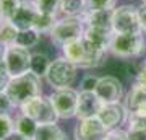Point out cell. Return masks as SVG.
I'll return each mask as SVG.
<instances>
[{"label":"cell","instance_id":"41","mask_svg":"<svg viewBox=\"0 0 146 140\" xmlns=\"http://www.w3.org/2000/svg\"><path fill=\"white\" fill-rule=\"evenodd\" d=\"M143 3H146V0H143Z\"/></svg>","mask_w":146,"mask_h":140},{"label":"cell","instance_id":"7","mask_svg":"<svg viewBox=\"0 0 146 140\" xmlns=\"http://www.w3.org/2000/svg\"><path fill=\"white\" fill-rule=\"evenodd\" d=\"M49 98H50L54 108H55V113H57L58 119H72V117H76L80 93L75 88L67 86V88L54 90V93Z\"/></svg>","mask_w":146,"mask_h":140},{"label":"cell","instance_id":"26","mask_svg":"<svg viewBox=\"0 0 146 140\" xmlns=\"http://www.w3.org/2000/svg\"><path fill=\"white\" fill-rule=\"evenodd\" d=\"M33 2L36 3V7L39 8L41 13L57 16L58 10H60V0H33Z\"/></svg>","mask_w":146,"mask_h":140},{"label":"cell","instance_id":"24","mask_svg":"<svg viewBox=\"0 0 146 140\" xmlns=\"http://www.w3.org/2000/svg\"><path fill=\"white\" fill-rule=\"evenodd\" d=\"M55 23H57L55 15H47V13H41L39 11V15L36 18V23H34V29L39 31L41 34L42 33H50Z\"/></svg>","mask_w":146,"mask_h":140},{"label":"cell","instance_id":"31","mask_svg":"<svg viewBox=\"0 0 146 140\" xmlns=\"http://www.w3.org/2000/svg\"><path fill=\"white\" fill-rule=\"evenodd\" d=\"M98 82H99V77L89 73V75L83 77V80L80 83V88H81V91H94L96 86H98Z\"/></svg>","mask_w":146,"mask_h":140},{"label":"cell","instance_id":"6","mask_svg":"<svg viewBox=\"0 0 146 140\" xmlns=\"http://www.w3.org/2000/svg\"><path fill=\"white\" fill-rule=\"evenodd\" d=\"M23 114L29 116L31 119H34L37 124H46V122H57L58 116L55 113L52 101L49 96H36V98L26 101L25 104L20 106Z\"/></svg>","mask_w":146,"mask_h":140},{"label":"cell","instance_id":"13","mask_svg":"<svg viewBox=\"0 0 146 140\" xmlns=\"http://www.w3.org/2000/svg\"><path fill=\"white\" fill-rule=\"evenodd\" d=\"M107 129L101 122L99 117L81 119L75 127V139L76 140H102Z\"/></svg>","mask_w":146,"mask_h":140},{"label":"cell","instance_id":"22","mask_svg":"<svg viewBox=\"0 0 146 140\" xmlns=\"http://www.w3.org/2000/svg\"><path fill=\"white\" fill-rule=\"evenodd\" d=\"M39 38H41V33L36 31L34 28H31V29H25V31L18 33V38H16L15 44L29 49V47H34L37 42H39Z\"/></svg>","mask_w":146,"mask_h":140},{"label":"cell","instance_id":"4","mask_svg":"<svg viewBox=\"0 0 146 140\" xmlns=\"http://www.w3.org/2000/svg\"><path fill=\"white\" fill-rule=\"evenodd\" d=\"M84 21L81 20V16H67L62 20H57V23L54 25L50 34V39L55 46L63 47L67 42H72L75 39L83 38L84 34Z\"/></svg>","mask_w":146,"mask_h":140},{"label":"cell","instance_id":"12","mask_svg":"<svg viewBox=\"0 0 146 140\" xmlns=\"http://www.w3.org/2000/svg\"><path fill=\"white\" fill-rule=\"evenodd\" d=\"M37 15H39V8L36 7L34 2H31V0H21L18 10L15 11V15L11 16L8 21L15 26L18 31H25V29L34 28Z\"/></svg>","mask_w":146,"mask_h":140},{"label":"cell","instance_id":"20","mask_svg":"<svg viewBox=\"0 0 146 140\" xmlns=\"http://www.w3.org/2000/svg\"><path fill=\"white\" fill-rule=\"evenodd\" d=\"M60 11L67 16H81L86 11L84 0H60Z\"/></svg>","mask_w":146,"mask_h":140},{"label":"cell","instance_id":"34","mask_svg":"<svg viewBox=\"0 0 146 140\" xmlns=\"http://www.w3.org/2000/svg\"><path fill=\"white\" fill-rule=\"evenodd\" d=\"M138 15H140V26H141V33L146 34V3L138 8Z\"/></svg>","mask_w":146,"mask_h":140},{"label":"cell","instance_id":"29","mask_svg":"<svg viewBox=\"0 0 146 140\" xmlns=\"http://www.w3.org/2000/svg\"><path fill=\"white\" fill-rule=\"evenodd\" d=\"M86 10H114L117 0H84Z\"/></svg>","mask_w":146,"mask_h":140},{"label":"cell","instance_id":"28","mask_svg":"<svg viewBox=\"0 0 146 140\" xmlns=\"http://www.w3.org/2000/svg\"><path fill=\"white\" fill-rule=\"evenodd\" d=\"M21 0H0V10L5 20H10L15 15V11L18 10Z\"/></svg>","mask_w":146,"mask_h":140},{"label":"cell","instance_id":"9","mask_svg":"<svg viewBox=\"0 0 146 140\" xmlns=\"http://www.w3.org/2000/svg\"><path fill=\"white\" fill-rule=\"evenodd\" d=\"M31 52L28 51L26 47H21L18 44H11L7 46V52H5V60L7 68L10 72L11 77H18L23 73L29 72L31 68Z\"/></svg>","mask_w":146,"mask_h":140},{"label":"cell","instance_id":"38","mask_svg":"<svg viewBox=\"0 0 146 140\" xmlns=\"http://www.w3.org/2000/svg\"><path fill=\"white\" fill-rule=\"evenodd\" d=\"M133 113H136V114H141V116H146V101L145 103H141L138 108L133 111Z\"/></svg>","mask_w":146,"mask_h":140},{"label":"cell","instance_id":"39","mask_svg":"<svg viewBox=\"0 0 146 140\" xmlns=\"http://www.w3.org/2000/svg\"><path fill=\"white\" fill-rule=\"evenodd\" d=\"M5 52H7V46L2 42V39H0V60H3V57H5Z\"/></svg>","mask_w":146,"mask_h":140},{"label":"cell","instance_id":"1","mask_svg":"<svg viewBox=\"0 0 146 140\" xmlns=\"http://www.w3.org/2000/svg\"><path fill=\"white\" fill-rule=\"evenodd\" d=\"M63 57H67L70 62H73L80 68H93L99 67L104 60L106 52L101 49H96L93 44H89L84 38L75 39L72 42H67L62 47Z\"/></svg>","mask_w":146,"mask_h":140},{"label":"cell","instance_id":"14","mask_svg":"<svg viewBox=\"0 0 146 140\" xmlns=\"http://www.w3.org/2000/svg\"><path fill=\"white\" fill-rule=\"evenodd\" d=\"M102 101L96 94V91H80L78 98V111H76V117L78 121L81 119H89V117H98L101 108H102Z\"/></svg>","mask_w":146,"mask_h":140},{"label":"cell","instance_id":"2","mask_svg":"<svg viewBox=\"0 0 146 140\" xmlns=\"http://www.w3.org/2000/svg\"><path fill=\"white\" fill-rule=\"evenodd\" d=\"M41 90H42L41 77H37L36 73H33L29 70L23 75L11 77L8 88H7V94L13 101L15 108H20L21 104H25L26 101L39 96Z\"/></svg>","mask_w":146,"mask_h":140},{"label":"cell","instance_id":"27","mask_svg":"<svg viewBox=\"0 0 146 140\" xmlns=\"http://www.w3.org/2000/svg\"><path fill=\"white\" fill-rule=\"evenodd\" d=\"M128 130H145L146 129V116L136 114L133 111L128 113V119H127Z\"/></svg>","mask_w":146,"mask_h":140},{"label":"cell","instance_id":"21","mask_svg":"<svg viewBox=\"0 0 146 140\" xmlns=\"http://www.w3.org/2000/svg\"><path fill=\"white\" fill-rule=\"evenodd\" d=\"M50 62L52 60H49L47 59L46 54H41V52H36V54H33L31 56V70L33 73H36L37 77H46L47 75V70L50 67Z\"/></svg>","mask_w":146,"mask_h":140},{"label":"cell","instance_id":"11","mask_svg":"<svg viewBox=\"0 0 146 140\" xmlns=\"http://www.w3.org/2000/svg\"><path fill=\"white\" fill-rule=\"evenodd\" d=\"M96 94L101 98V101L104 104L109 103H120V99L123 96V86L117 77L112 75H106V77H99L98 86H96Z\"/></svg>","mask_w":146,"mask_h":140},{"label":"cell","instance_id":"32","mask_svg":"<svg viewBox=\"0 0 146 140\" xmlns=\"http://www.w3.org/2000/svg\"><path fill=\"white\" fill-rule=\"evenodd\" d=\"M102 140H128V130H123V129H112V130H107L106 135L102 137Z\"/></svg>","mask_w":146,"mask_h":140},{"label":"cell","instance_id":"16","mask_svg":"<svg viewBox=\"0 0 146 140\" xmlns=\"http://www.w3.org/2000/svg\"><path fill=\"white\" fill-rule=\"evenodd\" d=\"M114 31H109V29H101V28H93V26H86L84 28V34L83 38L89 44H93L96 49H101V51L107 52L110 49V44H112V39H114Z\"/></svg>","mask_w":146,"mask_h":140},{"label":"cell","instance_id":"37","mask_svg":"<svg viewBox=\"0 0 146 140\" xmlns=\"http://www.w3.org/2000/svg\"><path fill=\"white\" fill-rule=\"evenodd\" d=\"M5 140H29L28 139V137H25V135H21V134H18V132H13V134L11 135H8V137H7Z\"/></svg>","mask_w":146,"mask_h":140},{"label":"cell","instance_id":"18","mask_svg":"<svg viewBox=\"0 0 146 140\" xmlns=\"http://www.w3.org/2000/svg\"><path fill=\"white\" fill-rule=\"evenodd\" d=\"M37 122L34 119H31L29 116L23 114V113H20V114L15 117V130L18 132V134L25 135V137H28L29 140L34 139V135H36V130H37Z\"/></svg>","mask_w":146,"mask_h":140},{"label":"cell","instance_id":"17","mask_svg":"<svg viewBox=\"0 0 146 140\" xmlns=\"http://www.w3.org/2000/svg\"><path fill=\"white\" fill-rule=\"evenodd\" d=\"M33 140H67V135L57 125V122H46L37 125L36 135Z\"/></svg>","mask_w":146,"mask_h":140},{"label":"cell","instance_id":"15","mask_svg":"<svg viewBox=\"0 0 146 140\" xmlns=\"http://www.w3.org/2000/svg\"><path fill=\"white\" fill-rule=\"evenodd\" d=\"M112 18H114V10H86L81 15V20L86 26L109 29V31H114Z\"/></svg>","mask_w":146,"mask_h":140},{"label":"cell","instance_id":"8","mask_svg":"<svg viewBox=\"0 0 146 140\" xmlns=\"http://www.w3.org/2000/svg\"><path fill=\"white\" fill-rule=\"evenodd\" d=\"M112 25H114V33L119 34L141 33L138 8H135L133 5H122L119 8H114Z\"/></svg>","mask_w":146,"mask_h":140},{"label":"cell","instance_id":"30","mask_svg":"<svg viewBox=\"0 0 146 140\" xmlns=\"http://www.w3.org/2000/svg\"><path fill=\"white\" fill-rule=\"evenodd\" d=\"M10 80H11V75L8 72V68H7L5 60H0V93L7 91Z\"/></svg>","mask_w":146,"mask_h":140},{"label":"cell","instance_id":"35","mask_svg":"<svg viewBox=\"0 0 146 140\" xmlns=\"http://www.w3.org/2000/svg\"><path fill=\"white\" fill-rule=\"evenodd\" d=\"M128 140H146V129L145 130H128Z\"/></svg>","mask_w":146,"mask_h":140},{"label":"cell","instance_id":"36","mask_svg":"<svg viewBox=\"0 0 146 140\" xmlns=\"http://www.w3.org/2000/svg\"><path fill=\"white\" fill-rule=\"evenodd\" d=\"M136 82H140V83H145L146 85V60L143 64H141V67H140V70L136 72Z\"/></svg>","mask_w":146,"mask_h":140},{"label":"cell","instance_id":"3","mask_svg":"<svg viewBox=\"0 0 146 140\" xmlns=\"http://www.w3.org/2000/svg\"><path fill=\"white\" fill-rule=\"evenodd\" d=\"M109 51L120 59L141 57L146 52V39L143 33H128V34L115 33Z\"/></svg>","mask_w":146,"mask_h":140},{"label":"cell","instance_id":"23","mask_svg":"<svg viewBox=\"0 0 146 140\" xmlns=\"http://www.w3.org/2000/svg\"><path fill=\"white\" fill-rule=\"evenodd\" d=\"M18 29L11 25L8 20H5L2 25H0V39L5 46H11L16 42V38H18Z\"/></svg>","mask_w":146,"mask_h":140},{"label":"cell","instance_id":"33","mask_svg":"<svg viewBox=\"0 0 146 140\" xmlns=\"http://www.w3.org/2000/svg\"><path fill=\"white\" fill-rule=\"evenodd\" d=\"M11 109H15V104L10 99V96L7 94V91L0 93V113H7L8 114Z\"/></svg>","mask_w":146,"mask_h":140},{"label":"cell","instance_id":"40","mask_svg":"<svg viewBox=\"0 0 146 140\" xmlns=\"http://www.w3.org/2000/svg\"><path fill=\"white\" fill-rule=\"evenodd\" d=\"M3 21H5V18H3V15H2V10H0V25H2Z\"/></svg>","mask_w":146,"mask_h":140},{"label":"cell","instance_id":"19","mask_svg":"<svg viewBox=\"0 0 146 140\" xmlns=\"http://www.w3.org/2000/svg\"><path fill=\"white\" fill-rule=\"evenodd\" d=\"M145 101H146V85L145 83H140V82H135L131 90L127 94L125 106L128 108V111H135Z\"/></svg>","mask_w":146,"mask_h":140},{"label":"cell","instance_id":"10","mask_svg":"<svg viewBox=\"0 0 146 140\" xmlns=\"http://www.w3.org/2000/svg\"><path fill=\"white\" fill-rule=\"evenodd\" d=\"M128 113H130L128 108L123 106L122 103H109V104H102L98 117L104 124L106 129L112 130V129H119L123 122H127Z\"/></svg>","mask_w":146,"mask_h":140},{"label":"cell","instance_id":"25","mask_svg":"<svg viewBox=\"0 0 146 140\" xmlns=\"http://www.w3.org/2000/svg\"><path fill=\"white\" fill-rule=\"evenodd\" d=\"M15 132V121L10 114L0 113V140H5L8 135Z\"/></svg>","mask_w":146,"mask_h":140},{"label":"cell","instance_id":"5","mask_svg":"<svg viewBox=\"0 0 146 140\" xmlns=\"http://www.w3.org/2000/svg\"><path fill=\"white\" fill-rule=\"evenodd\" d=\"M76 65L70 62L67 57H58L50 62V67L47 70V83L54 90L67 88L72 86L73 82L76 80Z\"/></svg>","mask_w":146,"mask_h":140}]
</instances>
